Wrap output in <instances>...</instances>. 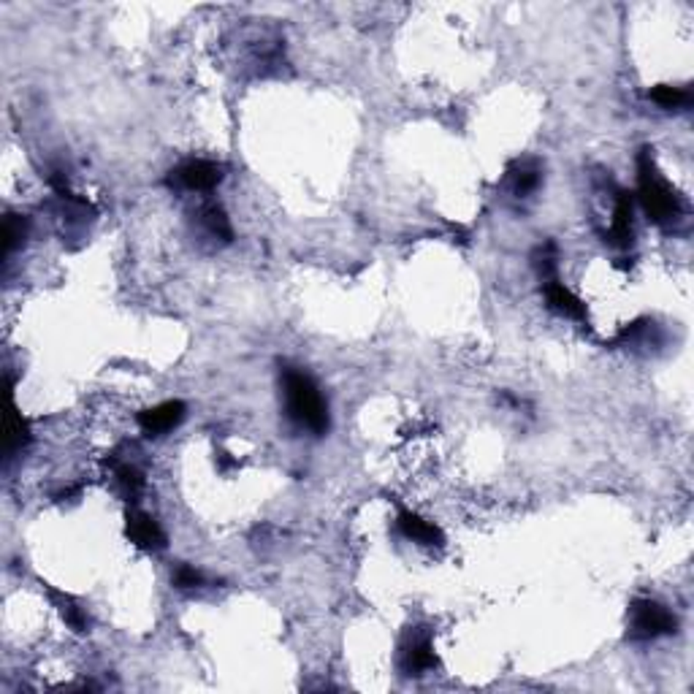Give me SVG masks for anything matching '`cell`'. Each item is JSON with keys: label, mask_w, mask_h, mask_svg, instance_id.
Masks as SVG:
<instances>
[{"label": "cell", "mask_w": 694, "mask_h": 694, "mask_svg": "<svg viewBox=\"0 0 694 694\" xmlns=\"http://www.w3.org/2000/svg\"><path fill=\"white\" fill-rule=\"evenodd\" d=\"M282 391H285L288 415L296 426H301L312 434H325L328 431V404H325L323 394L317 391V386L309 375L296 372V369H285Z\"/></svg>", "instance_id": "obj_1"}, {"label": "cell", "mask_w": 694, "mask_h": 694, "mask_svg": "<svg viewBox=\"0 0 694 694\" xmlns=\"http://www.w3.org/2000/svg\"><path fill=\"white\" fill-rule=\"evenodd\" d=\"M638 171H640V204H643V212L646 217L654 222V225H670L675 222L681 214H683V201L681 195H675L670 190V185L659 177L654 160H651V152L643 150L640 160H638Z\"/></svg>", "instance_id": "obj_2"}, {"label": "cell", "mask_w": 694, "mask_h": 694, "mask_svg": "<svg viewBox=\"0 0 694 694\" xmlns=\"http://www.w3.org/2000/svg\"><path fill=\"white\" fill-rule=\"evenodd\" d=\"M629 629L635 640H654L662 635H672L678 629V621L664 605L654 600H638L629 608Z\"/></svg>", "instance_id": "obj_3"}, {"label": "cell", "mask_w": 694, "mask_h": 694, "mask_svg": "<svg viewBox=\"0 0 694 694\" xmlns=\"http://www.w3.org/2000/svg\"><path fill=\"white\" fill-rule=\"evenodd\" d=\"M171 182L187 190H212L222 182V169L212 160H187L177 171H171Z\"/></svg>", "instance_id": "obj_4"}, {"label": "cell", "mask_w": 694, "mask_h": 694, "mask_svg": "<svg viewBox=\"0 0 694 694\" xmlns=\"http://www.w3.org/2000/svg\"><path fill=\"white\" fill-rule=\"evenodd\" d=\"M185 418V404L182 402H163L158 407H150L139 412V426L150 437H160L171 429H177Z\"/></svg>", "instance_id": "obj_5"}, {"label": "cell", "mask_w": 694, "mask_h": 694, "mask_svg": "<svg viewBox=\"0 0 694 694\" xmlns=\"http://www.w3.org/2000/svg\"><path fill=\"white\" fill-rule=\"evenodd\" d=\"M128 537L134 545L144 548V551H163L166 548V532L158 526V521L142 510H131L128 513Z\"/></svg>", "instance_id": "obj_6"}, {"label": "cell", "mask_w": 694, "mask_h": 694, "mask_svg": "<svg viewBox=\"0 0 694 694\" xmlns=\"http://www.w3.org/2000/svg\"><path fill=\"white\" fill-rule=\"evenodd\" d=\"M434 664H437V656H434V646H431L429 635L412 632L402 643V670L407 675H421L423 670H431Z\"/></svg>", "instance_id": "obj_7"}, {"label": "cell", "mask_w": 694, "mask_h": 694, "mask_svg": "<svg viewBox=\"0 0 694 694\" xmlns=\"http://www.w3.org/2000/svg\"><path fill=\"white\" fill-rule=\"evenodd\" d=\"M545 299L556 312H561L572 320H586V304L577 299L569 288H564L556 277L545 280Z\"/></svg>", "instance_id": "obj_8"}, {"label": "cell", "mask_w": 694, "mask_h": 694, "mask_svg": "<svg viewBox=\"0 0 694 694\" xmlns=\"http://www.w3.org/2000/svg\"><path fill=\"white\" fill-rule=\"evenodd\" d=\"M608 239L619 247L632 245V195L624 190H619V195H616V212L611 220Z\"/></svg>", "instance_id": "obj_9"}, {"label": "cell", "mask_w": 694, "mask_h": 694, "mask_svg": "<svg viewBox=\"0 0 694 694\" xmlns=\"http://www.w3.org/2000/svg\"><path fill=\"white\" fill-rule=\"evenodd\" d=\"M399 529H402V534L404 537H410V540H415V542H423V545H442V532L434 526V524H429V521H423L421 516H415V513H399Z\"/></svg>", "instance_id": "obj_10"}, {"label": "cell", "mask_w": 694, "mask_h": 694, "mask_svg": "<svg viewBox=\"0 0 694 694\" xmlns=\"http://www.w3.org/2000/svg\"><path fill=\"white\" fill-rule=\"evenodd\" d=\"M201 222L206 225V230L214 237V239H222V242H230L234 239V228H230L228 222V214L222 212V206L217 204H206L201 209Z\"/></svg>", "instance_id": "obj_11"}, {"label": "cell", "mask_w": 694, "mask_h": 694, "mask_svg": "<svg viewBox=\"0 0 694 694\" xmlns=\"http://www.w3.org/2000/svg\"><path fill=\"white\" fill-rule=\"evenodd\" d=\"M28 439H30V434H28V423L22 421V415L14 410V404H12V410H9V421H6V453L9 455H14L17 450H22L25 445H28Z\"/></svg>", "instance_id": "obj_12"}, {"label": "cell", "mask_w": 694, "mask_h": 694, "mask_svg": "<svg viewBox=\"0 0 694 694\" xmlns=\"http://www.w3.org/2000/svg\"><path fill=\"white\" fill-rule=\"evenodd\" d=\"M513 182H516V193L518 195H526V193L537 190V185H540V166L534 160H521L513 169Z\"/></svg>", "instance_id": "obj_13"}, {"label": "cell", "mask_w": 694, "mask_h": 694, "mask_svg": "<svg viewBox=\"0 0 694 694\" xmlns=\"http://www.w3.org/2000/svg\"><path fill=\"white\" fill-rule=\"evenodd\" d=\"M651 98L662 106V108H678V106H689L691 95L689 90H681V87H667V84H659L651 90Z\"/></svg>", "instance_id": "obj_14"}, {"label": "cell", "mask_w": 694, "mask_h": 694, "mask_svg": "<svg viewBox=\"0 0 694 694\" xmlns=\"http://www.w3.org/2000/svg\"><path fill=\"white\" fill-rule=\"evenodd\" d=\"M114 478H117V486L123 489L126 497H136L144 489V475L131 464H120L117 470H114Z\"/></svg>", "instance_id": "obj_15"}, {"label": "cell", "mask_w": 694, "mask_h": 694, "mask_svg": "<svg viewBox=\"0 0 694 694\" xmlns=\"http://www.w3.org/2000/svg\"><path fill=\"white\" fill-rule=\"evenodd\" d=\"M60 600V613L65 619V624L74 629V632H84L87 629V616L82 613V608L71 600V597H57Z\"/></svg>", "instance_id": "obj_16"}, {"label": "cell", "mask_w": 694, "mask_h": 694, "mask_svg": "<svg viewBox=\"0 0 694 694\" xmlns=\"http://www.w3.org/2000/svg\"><path fill=\"white\" fill-rule=\"evenodd\" d=\"M25 220L22 217H17V214H9L6 217V225H4V250H6V256L14 250V245L20 242V239H25Z\"/></svg>", "instance_id": "obj_17"}, {"label": "cell", "mask_w": 694, "mask_h": 694, "mask_svg": "<svg viewBox=\"0 0 694 694\" xmlns=\"http://www.w3.org/2000/svg\"><path fill=\"white\" fill-rule=\"evenodd\" d=\"M174 586L182 589V592L198 589V586H204V575H201L195 567L182 564V567H177V572H174Z\"/></svg>", "instance_id": "obj_18"}]
</instances>
